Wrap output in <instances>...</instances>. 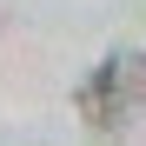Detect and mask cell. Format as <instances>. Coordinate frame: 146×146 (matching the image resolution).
Wrapping results in <instances>:
<instances>
[{
    "mask_svg": "<svg viewBox=\"0 0 146 146\" xmlns=\"http://www.w3.org/2000/svg\"><path fill=\"white\" fill-rule=\"evenodd\" d=\"M73 106H80V119H86L93 133H119V126L146 106V53H113V60H100V66L80 80Z\"/></svg>",
    "mask_w": 146,
    "mask_h": 146,
    "instance_id": "obj_1",
    "label": "cell"
}]
</instances>
